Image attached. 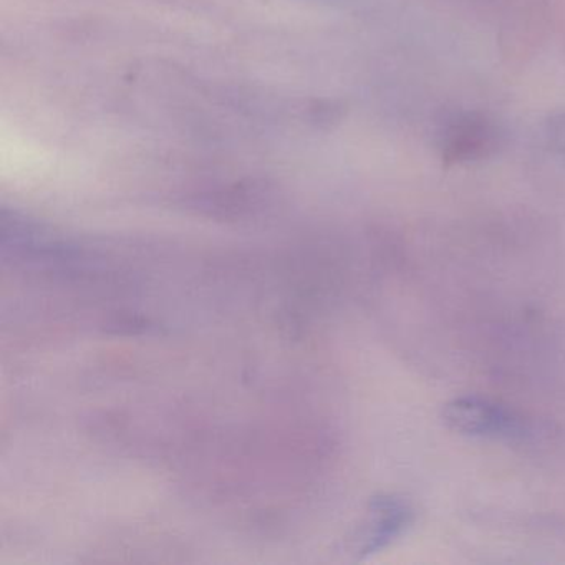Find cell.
<instances>
[{"label":"cell","mask_w":565,"mask_h":565,"mask_svg":"<svg viewBox=\"0 0 565 565\" xmlns=\"http://www.w3.org/2000/svg\"><path fill=\"white\" fill-rule=\"evenodd\" d=\"M544 138L548 148L565 160V110L552 114L544 121Z\"/></svg>","instance_id":"4"},{"label":"cell","mask_w":565,"mask_h":565,"mask_svg":"<svg viewBox=\"0 0 565 565\" xmlns=\"http://www.w3.org/2000/svg\"><path fill=\"white\" fill-rule=\"evenodd\" d=\"M443 423L451 431L471 438H514L522 423L511 409L479 396H459L443 406Z\"/></svg>","instance_id":"2"},{"label":"cell","mask_w":565,"mask_h":565,"mask_svg":"<svg viewBox=\"0 0 565 565\" xmlns=\"http://www.w3.org/2000/svg\"><path fill=\"white\" fill-rule=\"evenodd\" d=\"M413 522V509L398 495H379L370 504L369 529L363 535V554H373L392 544Z\"/></svg>","instance_id":"3"},{"label":"cell","mask_w":565,"mask_h":565,"mask_svg":"<svg viewBox=\"0 0 565 565\" xmlns=\"http://www.w3.org/2000/svg\"><path fill=\"white\" fill-rule=\"evenodd\" d=\"M435 145L445 164L481 163L504 150L508 130L488 111L461 108L443 115Z\"/></svg>","instance_id":"1"}]
</instances>
